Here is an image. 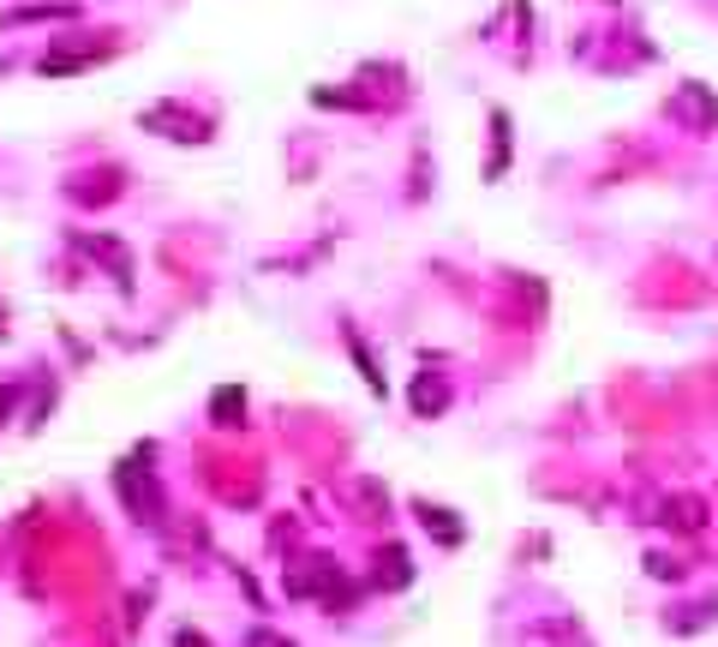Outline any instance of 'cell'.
<instances>
[{"label": "cell", "instance_id": "obj_4", "mask_svg": "<svg viewBox=\"0 0 718 647\" xmlns=\"http://www.w3.org/2000/svg\"><path fill=\"white\" fill-rule=\"evenodd\" d=\"M234 414H246V396L240 390H216V426H240Z\"/></svg>", "mask_w": 718, "mask_h": 647}, {"label": "cell", "instance_id": "obj_6", "mask_svg": "<svg viewBox=\"0 0 718 647\" xmlns=\"http://www.w3.org/2000/svg\"><path fill=\"white\" fill-rule=\"evenodd\" d=\"M7 408H12V390H0V420H7Z\"/></svg>", "mask_w": 718, "mask_h": 647}, {"label": "cell", "instance_id": "obj_2", "mask_svg": "<svg viewBox=\"0 0 718 647\" xmlns=\"http://www.w3.org/2000/svg\"><path fill=\"white\" fill-rule=\"evenodd\" d=\"M671 114L688 126V132H718V96L707 84H683V91L671 96Z\"/></svg>", "mask_w": 718, "mask_h": 647}, {"label": "cell", "instance_id": "obj_1", "mask_svg": "<svg viewBox=\"0 0 718 647\" xmlns=\"http://www.w3.org/2000/svg\"><path fill=\"white\" fill-rule=\"evenodd\" d=\"M144 132H162V138H174V145H198V138H210V132H204V120H198L186 103L144 108Z\"/></svg>", "mask_w": 718, "mask_h": 647}, {"label": "cell", "instance_id": "obj_3", "mask_svg": "<svg viewBox=\"0 0 718 647\" xmlns=\"http://www.w3.org/2000/svg\"><path fill=\"white\" fill-rule=\"evenodd\" d=\"M414 408H419V414H443V408H449V384L419 378V384H414Z\"/></svg>", "mask_w": 718, "mask_h": 647}, {"label": "cell", "instance_id": "obj_5", "mask_svg": "<svg viewBox=\"0 0 718 647\" xmlns=\"http://www.w3.org/2000/svg\"><path fill=\"white\" fill-rule=\"evenodd\" d=\"M252 647H288V642H276V636H252Z\"/></svg>", "mask_w": 718, "mask_h": 647}]
</instances>
